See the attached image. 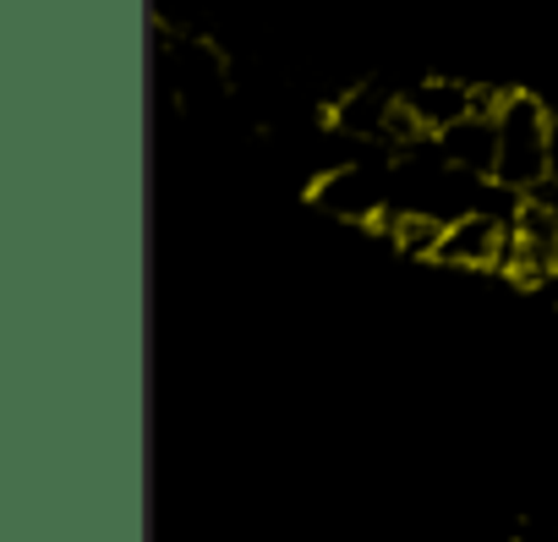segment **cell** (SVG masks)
Listing matches in <instances>:
<instances>
[{"instance_id":"1","label":"cell","mask_w":558,"mask_h":542,"mask_svg":"<svg viewBox=\"0 0 558 542\" xmlns=\"http://www.w3.org/2000/svg\"><path fill=\"white\" fill-rule=\"evenodd\" d=\"M547 148H553V110L536 94L504 88V110H498V170H493V181L525 197L547 176Z\"/></svg>"},{"instance_id":"2","label":"cell","mask_w":558,"mask_h":542,"mask_svg":"<svg viewBox=\"0 0 558 542\" xmlns=\"http://www.w3.org/2000/svg\"><path fill=\"white\" fill-rule=\"evenodd\" d=\"M159 56H165V77L175 88V99L186 105H208L225 94V61L214 45L203 39H159Z\"/></svg>"},{"instance_id":"3","label":"cell","mask_w":558,"mask_h":542,"mask_svg":"<svg viewBox=\"0 0 558 542\" xmlns=\"http://www.w3.org/2000/svg\"><path fill=\"white\" fill-rule=\"evenodd\" d=\"M313 203L324 214H340V219H356V225H378L384 214V192L373 181V170L362 165H335L313 181Z\"/></svg>"},{"instance_id":"4","label":"cell","mask_w":558,"mask_h":542,"mask_svg":"<svg viewBox=\"0 0 558 542\" xmlns=\"http://www.w3.org/2000/svg\"><path fill=\"white\" fill-rule=\"evenodd\" d=\"M433 143H438V154H444L449 170H465V176H476V181H493V170H498V121L465 116L460 127L438 132Z\"/></svg>"},{"instance_id":"5","label":"cell","mask_w":558,"mask_h":542,"mask_svg":"<svg viewBox=\"0 0 558 542\" xmlns=\"http://www.w3.org/2000/svg\"><path fill=\"white\" fill-rule=\"evenodd\" d=\"M405 105L416 110V121L427 127V137H438V132H449V127H460V121L471 116L476 88L460 83V77H427V83H416V88L405 94Z\"/></svg>"},{"instance_id":"6","label":"cell","mask_w":558,"mask_h":542,"mask_svg":"<svg viewBox=\"0 0 558 542\" xmlns=\"http://www.w3.org/2000/svg\"><path fill=\"white\" fill-rule=\"evenodd\" d=\"M395 105H400V99H389L384 83H356L351 94H340V99L329 105V121H335L340 132H351V137H373V143H384Z\"/></svg>"},{"instance_id":"7","label":"cell","mask_w":558,"mask_h":542,"mask_svg":"<svg viewBox=\"0 0 558 542\" xmlns=\"http://www.w3.org/2000/svg\"><path fill=\"white\" fill-rule=\"evenodd\" d=\"M498 246H504V225L487 219V214H465L449 225L444 246H438V263H454V268H493L498 263Z\"/></svg>"},{"instance_id":"8","label":"cell","mask_w":558,"mask_h":542,"mask_svg":"<svg viewBox=\"0 0 558 542\" xmlns=\"http://www.w3.org/2000/svg\"><path fill=\"white\" fill-rule=\"evenodd\" d=\"M525 203H531V208H542V214H553V219H558V181H553V176H542V181H536V186H531V192H525Z\"/></svg>"},{"instance_id":"9","label":"cell","mask_w":558,"mask_h":542,"mask_svg":"<svg viewBox=\"0 0 558 542\" xmlns=\"http://www.w3.org/2000/svg\"><path fill=\"white\" fill-rule=\"evenodd\" d=\"M514 542H558V526H542V520H531Z\"/></svg>"},{"instance_id":"10","label":"cell","mask_w":558,"mask_h":542,"mask_svg":"<svg viewBox=\"0 0 558 542\" xmlns=\"http://www.w3.org/2000/svg\"><path fill=\"white\" fill-rule=\"evenodd\" d=\"M547 176L558 181V116H553V148H547Z\"/></svg>"}]
</instances>
